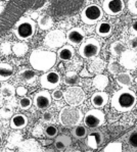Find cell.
I'll use <instances>...</instances> for the list:
<instances>
[{
	"label": "cell",
	"instance_id": "ba28073f",
	"mask_svg": "<svg viewBox=\"0 0 137 152\" xmlns=\"http://www.w3.org/2000/svg\"><path fill=\"white\" fill-rule=\"evenodd\" d=\"M66 43H67L66 33L60 29L49 31L45 36V38H44V45L50 49L60 48Z\"/></svg>",
	"mask_w": 137,
	"mask_h": 152
},
{
	"label": "cell",
	"instance_id": "484cf974",
	"mask_svg": "<svg viewBox=\"0 0 137 152\" xmlns=\"http://www.w3.org/2000/svg\"><path fill=\"white\" fill-rule=\"evenodd\" d=\"M105 64L102 59L94 57V59L89 64L88 71L90 72H93V74H100V72L105 69Z\"/></svg>",
	"mask_w": 137,
	"mask_h": 152
},
{
	"label": "cell",
	"instance_id": "9a60e30c",
	"mask_svg": "<svg viewBox=\"0 0 137 152\" xmlns=\"http://www.w3.org/2000/svg\"><path fill=\"white\" fill-rule=\"evenodd\" d=\"M18 79L20 82L27 85H33L37 80V74L35 69H30L28 67L21 69L18 74Z\"/></svg>",
	"mask_w": 137,
	"mask_h": 152
},
{
	"label": "cell",
	"instance_id": "7c38bea8",
	"mask_svg": "<svg viewBox=\"0 0 137 152\" xmlns=\"http://www.w3.org/2000/svg\"><path fill=\"white\" fill-rule=\"evenodd\" d=\"M120 64L127 69L137 67V52L133 49H125L120 55Z\"/></svg>",
	"mask_w": 137,
	"mask_h": 152
},
{
	"label": "cell",
	"instance_id": "3957f363",
	"mask_svg": "<svg viewBox=\"0 0 137 152\" xmlns=\"http://www.w3.org/2000/svg\"><path fill=\"white\" fill-rule=\"evenodd\" d=\"M36 29L37 25L35 20L28 16H24L16 22L13 28V33L16 38L21 41H28L35 35Z\"/></svg>",
	"mask_w": 137,
	"mask_h": 152
},
{
	"label": "cell",
	"instance_id": "9c48e42d",
	"mask_svg": "<svg viewBox=\"0 0 137 152\" xmlns=\"http://www.w3.org/2000/svg\"><path fill=\"white\" fill-rule=\"evenodd\" d=\"M40 85L45 90H53L60 85L61 77L60 72L56 71L45 72L39 79Z\"/></svg>",
	"mask_w": 137,
	"mask_h": 152
},
{
	"label": "cell",
	"instance_id": "30bf717a",
	"mask_svg": "<svg viewBox=\"0 0 137 152\" xmlns=\"http://www.w3.org/2000/svg\"><path fill=\"white\" fill-rule=\"evenodd\" d=\"M83 121L88 128H98L105 123V115L100 109H91L83 116Z\"/></svg>",
	"mask_w": 137,
	"mask_h": 152
},
{
	"label": "cell",
	"instance_id": "d6a6232c",
	"mask_svg": "<svg viewBox=\"0 0 137 152\" xmlns=\"http://www.w3.org/2000/svg\"><path fill=\"white\" fill-rule=\"evenodd\" d=\"M103 152H122V144L120 142H114L108 144Z\"/></svg>",
	"mask_w": 137,
	"mask_h": 152
},
{
	"label": "cell",
	"instance_id": "ac0fdd59",
	"mask_svg": "<svg viewBox=\"0 0 137 152\" xmlns=\"http://www.w3.org/2000/svg\"><path fill=\"white\" fill-rule=\"evenodd\" d=\"M56 55H57V57L60 58V60H63V61H68V60H71L74 57L75 49L73 46H71L70 44H68V45L65 44V45L61 46L60 48H58V51H57V53H56Z\"/></svg>",
	"mask_w": 137,
	"mask_h": 152
},
{
	"label": "cell",
	"instance_id": "2e32d148",
	"mask_svg": "<svg viewBox=\"0 0 137 152\" xmlns=\"http://www.w3.org/2000/svg\"><path fill=\"white\" fill-rule=\"evenodd\" d=\"M28 121H28V118L25 114L16 113L15 115L11 116L9 126L13 130H22V129L26 128L28 126Z\"/></svg>",
	"mask_w": 137,
	"mask_h": 152
},
{
	"label": "cell",
	"instance_id": "44dd1931",
	"mask_svg": "<svg viewBox=\"0 0 137 152\" xmlns=\"http://www.w3.org/2000/svg\"><path fill=\"white\" fill-rule=\"evenodd\" d=\"M53 18L48 15H42L37 18V25L43 31H48L53 27Z\"/></svg>",
	"mask_w": 137,
	"mask_h": 152
},
{
	"label": "cell",
	"instance_id": "7402d4cb",
	"mask_svg": "<svg viewBox=\"0 0 137 152\" xmlns=\"http://www.w3.org/2000/svg\"><path fill=\"white\" fill-rule=\"evenodd\" d=\"M116 81L119 84L120 86H122L123 88H129L130 86L132 85V82H133V79H132L131 75L129 72H119L116 76Z\"/></svg>",
	"mask_w": 137,
	"mask_h": 152
},
{
	"label": "cell",
	"instance_id": "f35d334b",
	"mask_svg": "<svg viewBox=\"0 0 137 152\" xmlns=\"http://www.w3.org/2000/svg\"><path fill=\"white\" fill-rule=\"evenodd\" d=\"M0 51H1L3 54L7 55V54H10L11 53V46H10V43H7V42H5V43H2L1 45H0Z\"/></svg>",
	"mask_w": 137,
	"mask_h": 152
},
{
	"label": "cell",
	"instance_id": "277c9868",
	"mask_svg": "<svg viewBox=\"0 0 137 152\" xmlns=\"http://www.w3.org/2000/svg\"><path fill=\"white\" fill-rule=\"evenodd\" d=\"M83 120V113L76 106H65L60 112L58 121L65 127H75Z\"/></svg>",
	"mask_w": 137,
	"mask_h": 152
},
{
	"label": "cell",
	"instance_id": "60d3db41",
	"mask_svg": "<svg viewBox=\"0 0 137 152\" xmlns=\"http://www.w3.org/2000/svg\"><path fill=\"white\" fill-rule=\"evenodd\" d=\"M42 121L44 123H50V121H53V114L52 112L50 111H45L42 115Z\"/></svg>",
	"mask_w": 137,
	"mask_h": 152
},
{
	"label": "cell",
	"instance_id": "7dc6e473",
	"mask_svg": "<svg viewBox=\"0 0 137 152\" xmlns=\"http://www.w3.org/2000/svg\"><path fill=\"white\" fill-rule=\"evenodd\" d=\"M31 18H32V20H36V18H38V15H37V13H33V15H31Z\"/></svg>",
	"mask_w": 137,
	"mask_h": 152
},
{
	"label": "cell",
	"instance_id": "816d5d0a",
	"mask_svg": "<svg viewBox=\"0 0 137 152\" xmlns=\"http://www.w3.org/2000/svg\"><path fill=\"white\" fill-rule=\"evenodd\" d=\"M86 152H91V151H86Z\"/></svg>",
	"mask_w": 137,
	"mask_h": 152
},
{
	"label": "cell",
	"instance_id": "836d02e7",
	"mask_svg": "<svg viewBox=\"0 0 137 152\" xmlns=\"http://www.w3.org/2000/svg\"><path fill=\"white\" fill-rule=\"evenodd\" d=\"M13 115V109L11 107H5V106H2L0 108V118H8Z\"/></svg>",
	"mask_w": 137,
	"mask_h": 152
},
{
	"label": "cell",
	"instance_id": "52a82bcc",
	"mask_svg": "<svg viewBox=\"0 0 137 152\" xmlns=\"http://www.w3.org/2000/svg\"><path fill=\"white\" fill-rule=\"evenodd\" d=\"M63 98L65 101L70 106H79L86 99L84 90L78 86H70L67 90L63 92Z\"/></svg>",
	"mask_w": 137,
	"mask_h": 152
},
{
	"label": "cell",
	"instance_id": "ee69618b",
	"mask_svg": "<svg viewBox=\"0 0 137 152\" xmlns=\"http://www.w3.org/2000/svg\"><path fill=\"white\" fill-rule=\"evenodd\" d=\"M130 33L133 36H137V20L131 25V27H130Z\"/></svg>",
	"mask_w": 137,
	"mask_h": 152
},
{
	"label": "cell",
	"instance_id": "cb8c5ba5",
	"mask_svg": "<svg viewBox=\"0 0 137 152\" xmlns=\"http://www.w3.org/2000/svg\"><path fill=\"white\" fill-rule=\"evenodd\" d=\"M92 84L97 90L102 91L105 90V88L108 87V78L105 75H101V74H97V76H95L93 78V81H92Z\"/></svg>",
	"mask_w": 137,
	"mask_h": 152
},
{
	"label": "cell",
	"instance_id": "74e56055",
	"mask_svg": "<svg viewBox=\"0 0 137 152\" xmlns=\"http://www.w3.org/2000/svg\"><path fill=\"white\" fill-rule=\"evenodd\" d=\"M128 9L132 15H137V0H129L128 1Z\"/></svg>",
	"mask_w": 137,
	"mask_h": 152
},
{
	"label": "cell",
	"instance_id": "681fc988",
	"mask_svg": "<svg viewBox=\"0 0 137 152\" xmlns=\"http://www.w3.org/2000/svg\"><path fill=\"white\" fill-rule=\"evenodd\" d=\"M135 82H136V83H137V79H136V80H135Z\"/></svg>",
	"mask_w": 137,
	"mask_h": 152
},
{
	"label": "cell",
	"instance_id": "7a4b0ae2",
	"mask_svg": "<svg viewBox=\"0 0 137 152\" xmlns=\"http://www.w3.org/2000/svg\"><path fill=\"white\" fill-rule=\"evenodd\" d=\"M137 102L136 94L129 88H123L117 91L112 98V106L119 112L129 111Z\"/></svg>",
	"mask_w": 137,
	"mask_h": 152
},
{
	"label": "cell",
	"instance_id": "d590c367",
	"mask_svg": "<svg viewBox=\"0 0 137 152\" xmlns=\"http://www.w3.org/2000/svg\"><path fill=\"white\" fill-rule=\"evenodd\" d=\"M108 71L110 72V74L117 75L121 72V66H120V64H118L117 62H112V64H108Z\"/></svg>",
	"mask_w": 137,
	"mask_h": 152
},
{
	"label": "cell",
	"instance_id": "8992f818",
	"mask_svg": "<svg viewBox=\"0 0 137 152\" xmlns=\"http://www.w3.org/2000/svg\"><path fill=\"white\" fill-rule=\"evenodd\" d=\"M101 45L99 41L95 38H88L83 41L80 45L79 54L83 58L90 59V58L96 57L100 52Z\"/></svg>",
	"mask_w": 137,
	"mask_h": 152
},
{
	"label": "cell",
	"instance_id": "4fadbf2b",
	"mask_svg": "<svg viewBox=\"0 0 137 152\" xmlns=\"http://www.w3.org/2000/svg\"><path fill=\"white\" fill-rule=\"evenodd\" d=\"M125 8L124 0H105L102 3L103 12L108 15H119Z\"/></svg>",
	"mask_w": 137,
	"mask_h": 152
},
{
	"label": "cell",
	"instance_id": "6da1fadb",
	"mask_svg": "<svg viewBox=\"0 0 137 152\" xmlns=\"http://www.w3.org/2000/svg\"><path fill=\"white\" fill-rule=\"evenodd\" d=\"M57 55L50 50L35 49L31 52L29 62L33 69L37 72H48L55 65Z\"/></svg>",
	"mask_w": 137,
	"mask_h": 152
},
{
	"label": "cell",
	"instance_id": "603a6c76",
	"mask_svg": "<svg viewBox=\"0 0 137 152\" xmlns=\"http://www.w3.org/2000/svg\"><path fill=\"white\" fill-rule=\"evenodd\" d=\"M15 95V88L13 85L4 83L0 87V96L5 99H11Z\"/></svg>",
	"mask_w": 137,
	"mask_h": 152
},
{
	"label": "cell",
	"instance_id": "d6986e66",
	"mask_svg": "<svg viewBox=\"0 0 137 152\" xmlns=\"http://www.w3.org/2000/svg\"><path fill=\"white\" fill-rule=\"evenodd\" d=\"M95 31L98 36L107 38V37H110V34L113 33V25L110 24L108 22H105V20H100V22L97 23Z\"/></svg>",
	"mask_w": 137,
	"mask_h": 152
},
{
	"label": "cell",
	"instance_id": "f546056e",
	"mask_svg": "<svg viewBox=\"0 0 137 152\" xmlns=\"http://www.w3.org/2000/svg\"><path fill=\"white\" fill-rule=\"evenodd\" d=\"M110 52L114 56H119L121 55V53L126 49L125 44H123V42L121 41H115L114 43L110 44Z\"/></svg>",
	"mask_w": 137,
	"mask_h": 152
},
{
	"label": "cell",
	"instance_id": "f6af8a7d",
	"mask_svg": "<svg viewBox=\"0 0 137 152\" xmlns=\"http://www.w3.org/2000/svg\"><path fill=\"white\" fill-rule=\"evenodd\" d=\"M91 74L90 72H88V71H87L86 69H84L83 71L81 72V74H80V77H90Z\"/></svg>",
	"mask_w": 137,
	"mask_h": 152
},
{
	"label": "cell",
	"instance_id": "4dcf8cb0",
	"mask_svg": "<svg viewBox=\"0 0 137 152\" xmlns=\"http://www.w3.org/2000/svg\"><path fill=\"white\" fill-rule=\"evenodd\" d=\"M72 134H73V136L78 138V139H82V138L86 137L87 130L83 126H76V127L73 129Z\"/></svg>",
	"mask_w": 137,
	"mask_h": 152
},
{
	"label": "cell",
	"instance_id": "8fae6325",
	"mask_svg": "<svg viewBox=\"0 0 137 152\" xmlns=\"http://www.w3.org/2000/svg\"><path fill=\"white\" fill-rule=\"evenodd\" d=\"M51 101H52L51 94L48 92V90H45V89L37 92L33 97V104L37 109H40V110L48 108L51 105Z\"/></svg>",
	"mask_w": 137,
	"mask_h": 152
},
{
	"label": "cell",
	"instance_id": "c3c4849f",
	"mask_svg": "<svg viewBox=\"0 0 137 152\" xmlns=\"http://www.w3.org/2000/svg\"><path fill=\"white\" fill-rule=\"evenodd\" d=\"M2 142H3V138H2V136H1V134H0V145L2 144Z\"/></svg>",
	"mask_w": 137,
	"mask_h": 152
},
{
	"label": "cell",
	"instance_id": "b9f144b4",
	"mask_svg": "<svg viewBox=\"0 0 137 152\" xmlns=\"http://www.w3.org/2000/svg\"><path fill=\"white\" fill-rule=\"evenodd\" d=\"M27 93H28V89L26 87H24V86H20V87H18L15 89V94L21 97L26 96Z\"/></svg>",
	"mask_w": 137,
	"mask_h": 152
},
{
	"label": "cell",
	"instance_id": "e0dca14e",
	"mask_svg": "<svg viewBox=\"0 0 137 152\" xmlns=\"http://www.w3.org/2000/svg\"><path fill=\"white\" fill-rule=\"evenodd\" d=\"M91 104L96 108H101V107L105 106V104L108 101V95L103 91H98V92L93 93L91 96Z\"/></svg>",
	"mask_w": 137,
	"mask_h": 152
},
{
	"label": "cell",
	"instance_id": "7bdbcfd3",
	"mask_svg": "<svg viewBox=\"0 0 137 152\" xmlns=\"http://www.w3.org/2000/svg\"><path fill=\"white\" fill-rule=\"evenodd\" d=\"M129 143L133 147H137V132H134L130 135L129 137Z\"/></svg>",
	"mask_w": 137,
	"mask_h": 152
},
{
	"label": "cell",
	"instance_id": "f1b7e54d",
	"mask_svg": "<svg viewBox=\"0 0 137 152\" xmlns=\"http://www.w3.org/2000/svg\"><path fill=\"white\" fill-rule=\"evenodd\" d=\"M71 143H72L71 138L68 136H66V135H63V136H60L56 139L55 147L58 150H65L68 146H70Z\"/></svg>",
	"mask_w": 137,
	"mask_h": 152
},
{
	"label": "cell",
	"instance_id": "d4e9b609",
	"mask_svg": "<svg viewBox=\"0 0 137 152\" xmlns=\"http://www.w3.org/2000/svg\"><path fill=\"white\" fill-rule=\"evenodd\" d=\"M102 142V134L99 132H94L88 136L87 139V144L92 149H97L99 144Z\"/></svg>",
	"mask_w": 137,
	"mask_h": 152
},
{
	"label": "cell",
	"instance_id": "83f0119b",
	"mask_svg": "<svg viewBox=\"0 0 137 152\" xmlns=\"http://www.w3.org/2000/svg\"><path fill=\"white\" fill-rule=\"evenodd\" d=\"M80 82V76L76 72H68L63 77V83L68 86H76Z\"/></svg>",
	"mask_w": 137,
	"mask_h": 152
},
{
	"label": "cell",
	"instance_id": "8d00e7d4",
	"mask_svg": "<svg viewBox=\"0 0 137 152\" xmlns=\"http://www.w3.org/2000/svg\"><path fill=\"white\" fill-rule=\"evenodd\" d=\"M127 45H128L129 49H133V50H137V36H133L128 39L127 41Z\"/></svg>",
	"mask_w": 137,
	"mask_h": 152
},
{
	"label": "cell",
	"instance_id": "e575fe53",
	"mask_svg": "<svg viewBox=\"0 0 137 152\" xmlns=\"http://www.w3.org/2000/svg\"><path fill=\"white\" fill-rule=\"evenodd\" d=\"M58 131L56 127H54V126H48V127H46L45 129V135L48 138H54L57 135Z\"/></svg>",
	"mask_w": 137,
	"mask_h": 152
},
{
	"label": "cell",
	"instance_id": "1f68e13d",
	"mask_svg": "<svg viewBox=\"0 0 137 152\" xmlns=\"http://www.w3.org/2000/svg\"><path fill=\"white\" fill-rule=\"evenodd\" d=\"M32 104H33L32 99L27 96H23L20 99V101H18V107H20L22 110H28V109H30Z\"/></svg>",
	"mask_w": 137,
	"mask_h": 152
},
{
	"label": "cell",
	"instance_id": "5b68a950",
	"mask_svg": "<svg viewBox=\"0 0 137 152\" xmlns=\"http://www.w3.org/2000/svg\"><path fill=\"white\" fill-rule=\"evenodd\" d=\"M103 9L98 4H89L81 11V20L84 24L92 26L100 22L103 18Z\"/></svg>",
	"mask_w": 137,
	"mask_h": 152
},
{
	"label": "cell",
	"instance_id": "ffe728a7",
	"mask_svg": "<svg viewBox=\"0 0 137 152\" xmlns=\"http://www.w3.org/2000/svg\"><path fill=\"white\" fill-rule=\"evenodd\" d=\"M13 66L7 62H1L0 64V82L8 81L13 76Z\"/></svg>",
	"mask_w": 137,
	"mask_h": 152
},
{
	"label": "cell",
	"instance_id": "bcb514c9",
	"mask_svg": "<svg viewBox=\"0 0 137 152\" xmlns=\"http://www.w3.org/2000/svg\"><path fill=\"white\" fill-rule=\"evenodd\" d=\"M3 105H4V100H3V98L0 96V108H1Z\"/></svg>",
	"mask_w": 137,
	"mask_h": 152
},
{
	"label": "cell",
	"instance_id": "ab89813d",
	"mask_svg": "<svg viewBox=\"0 0 137 152\" xmlns=\"http://www.w3.org/2000/svg\"><path fill=\"white\" fill-rule=\"evenodd\" d=\"M51 97L54 100H60L61 98L63 97V92L60 90V89H54V91L51 94Z\"/></svg>",
	"mask_w": 137,
	"mask_h": 152
},
{
	"label": "cell",
	"instance_id": "5bb4252c",
	"mask_svg": "<svg viewBox=\"0 0 137 152\" xmlns=\"http://www.w3.org/2000/svg\"><path fill=\"white\" fill-rule=\"evenodd\" d=\"M85 36H86V34H85L84 30L80 27L72 28L66 34L67 42L71 46H73V47L81 44L85 40Z\"/></svg>",
	"mask_w": 137,
	"mask_h": 152
},
{
	"label": "cell",
	"instance_id": "f907efd6",
	"mask_svg": "<svg viewBox=\"0 0 137 152\" xmlns=\"http://www.w3.org/2000/svg\"><path fill=\"white\" fill-rule=\"evenodd\" d=\"M75 152H80V151H75Z\"/></svg>",
	"mask_w": 137,
	"mask_h": 152
},
{
	"label": "cell",
	"instance_id": "4316f807",
	"mask_svg": "<svg viewBox=\"0 0 137 152\" xmlns=\"http://www.w3.org/2000/svg\"><path fill=\"white\" fill-rule=\"evenodd\" d=\"M11 51L13 54H15L18 57L26 55V53L29 51V46L25 43V42H18V43H13L11 46Z\"/></svg>",
	"mask_w": 137,
	"mask_h": 152
}]
</instances>
